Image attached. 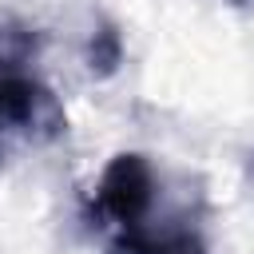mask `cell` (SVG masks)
<instances>
[{
	"label": "cell",
	"mask_w": 254,
	"mask_h": 254,
	"mask_svg": "<svg viewBox=\"0 0 254 254\" xmlns=\"http://www.w3.org/2000/svg\"><path fill=\"white\" fill-rule=\"evenodd\" d=\"M87 64L95 75H111L123 64V36L115 32V24H99L91 32V48H87Z\"/></svg>",
	"instance_id": "4"
},
{
	"label": "cell",
	"mask_w": 254,
	"mask_h": 254,
	"mask_svg": "<svg viewBox=\"0 0 254 254\" xmlns=\"http://www.w3.org/2000/svg\"><path fill=\"white\" fill-rule=\"evenodd\" d=\"M119 246L127 254H206L202 238L194 230H123Z\"/></svg>",
	"instance_id": "3"
},
{
	"label": "cell",
	"mask_w": 254,
	"mask_h": 254,
	"mask_svg": "<svg viewBox=\"0 0 254 254\" xmlns=\"http://www.w3.org/2000/svg\"><path fill=\"white\" fill-rule=\"evenodd\" d=\"M151 198H155V171H151V163L143 155L123 151V155H115L103 167V179H99V210L115 226H123V230L143 226V218L151 210Z\"/></svg>",
	"instance_id": "2"
},
{
	"label": "cell",
	"mask_w": 254,
	"mask_h": 254,
	"mask_svg": "<svg viewBox=\"0 0 254 254\" xmlns=\"http://www.w3.org/2000/svg\"><path fill=\"white\" fill-rule=\"evenodd\" d=\"M32 60V36L0 24V131H16V135H60L64 127V111L56 103V95L28 71Z\"/></svg>",
	"instance_id": "1"
}]
</instances>
